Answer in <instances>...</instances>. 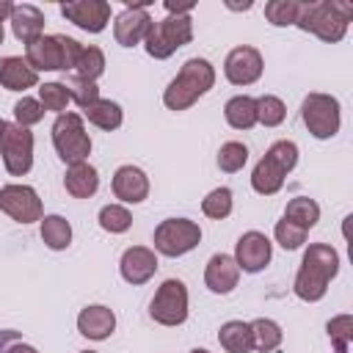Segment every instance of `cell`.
Instances as JSON below:
<instances>
[{"instance_id":"cell-1","label":"cell","mask_w":353,"mask_h":353,"mask_svg":"<svg viewBox=\"0 0 353 353\" xmlns=\"http://www.w3.org/2000/svg\"><path fill=\"white\" fill-rule=\"evenodd\" d=\"M339 273V254L328 245V243H312L303 251L298 276L292 281V292L306 301L314 303L328 292V281Z\"/></svg>"},{"instance_id":"cell-2","label":"cell","mask_w":353,"mask_h":353,"mask_svg":"<svg viewBox=\"0 0 353 353\" xmlns=\"http://www.w3.org/2000/svg\"><path fill=\"white\" fill-rule=\"evenodd\" d=\"M353 19V6L345 0H312L301 3L295 25L306 33H314L323 41H342L347 33V25Z\"/></svg>"},{"instance_id":"cell-3","label":"cell","mask_w":353,"mask_h":353,"mask_svg":"<svg viewBox=\"0 0 353 353\" xmlns=\"http://www.w3.org/2000/svg\"><path fill=\"white\" fill-rule=\"evenodd\" d=\"M215 85V69L207 58H190L182 63L179 74L163 91V102L168 110H188L199 97H204Z\"/></svg>"},{"instance_id":"cell-4","label":"cell","mask_w":353,"mask_h":353,"mask_svg":"<svg viewBox=\"0 0 353 353\" xmlns=\"http://www.w3.org/2000/svg\"><path fill=\"white\" fill-rule=\"evenodd\" d=\"M83 44L72 36H41L25 47V61L33 72H69L77 66Z\"/></svg>"},{"instance_id":"cell-5","label":"cell","mask_w":353,"mask_h":353,"mask_svg":"<svg viewBox=\"0 0 353 353\" xmlns=\"http://www.w3.org/2000/svg\"><path fill=\"white\" fill-rule=\"evenodd\" d=\"M190 39H193V19H190V14H185V17H165L157 22L152 19L143 44H146V52L152 58L165 61L179 47H185Z\"/></svg>"},{"instance_id":"cell-6","label":"cell","mask_w":353,"mask_h":353,"mask_svg":"<svg viewBox=\"0 0 353 353\" xmlns=\"http://www.w3.org/2000/svg\"><path fill=\"white\" fill-rule=\"evenodd\" d=\"M52 146L58 152V157L66 165L74 163H85V157L91 154V138L85 132L83 116L77 113H61L52 124Z\"/></svg>"},{"instance_id":"cell-7","label":"cell","mask_w":353,"mask_h":353,"mask_svg":"<svg viewBox=\"0 0 353 353\" xmlns=\"http://www.w3.org/2000/svg\"><path fill=\"white\" fill-rule=\"evenodd\" d=\"M201 243V229L188 218H165L154 229V251L163 256H182Z\"/></svg>"},{"instance_id":"cell-8","label":"cell","mask_w":353,"mask_h":353,"mask_svg":"<svg viewBox=\"0 0 353 353\" xmlns=\"http://www.w3.org/2000/svg\"><path fill=\"white\" fill-rule=\"evenodd\" d=\"M301 119L306 124V130L325 141V138H334L339 132V99L331 97V94H309L301 105Z\"/></svg>"},{"instance_id":"cell-9","label":"cell","mask_w":353,"mask_h":353,"mask_svg":"<svg viewBox=\"0 0 353 353\" xmlns=\"http://www.w3.org/2000/svg\"><path fill=\"white\" fill-rule=\"evenodd\" d=\"M149 317L160 325H182L188 320V287H185V281L165 279L149 303Z\"/></svg>"},{"instance_id":"cell-10","label":"cell","mask_w":353,"mask_h":353,"mask_svg":"<svg viewBox=\"0 0 353 353\" xmlns=\"http://www.w3.org/2000/svg\"><path fill=\"white\" fill-rule=\"evenodd\" d=\"M0 154L11 176L28 174L33 165V132L28 127H19L17 121L6 124L0 132Z\"/></svg>"},{"instance_id":"cell-11","label":"cell","mask_w":353,"mask_h":353,"mask_svg":"<svg viewBox=\"0 0 353 353\" xmlns=\"http://www.w3.org/2000/svg\"><path fill=\"white\" fill-rule=\"evenodd\" d=\"M0 212L14 218L17 223L41 221V199L30 185H6L0 188Z\"/></svg>"},{"instance_id":"cell-12","label":"cell","mask_w":353,"mask_h":353,"mask_svg":"<svg viewBox=\"0 0 353 353\" xmlns=\"http://www.w3.org/2000/svg\"><path fill=\"white\" fill-rule=\"evenodd\" d=\"M262 69H265V61H262V52L251 44H240L234 50H229L226 61H223V74L232 85H251L262 77Z\"/></svg>"},{"instance_id":"cell-13","label":"cell","mask_w":353,"mask_h":353,"mask_svg":"<svg viewBox=\"0 0 353 353\" xmlns=\"http://www.w3.org/2000/svg\"><path fill=\"white\" fill-rule=\"evenodd\" d=\"M61 14L77 25L85 33H102L110 22V3L105 0H77V3H63Z\"/></svg>"},{"instance_id":"cell-14","label":"cell","mask_w":353,"mask_h":353,"mask_svg":"<svg viewBox=\"0 0 353 353\" xmlns=\"http://www.w3.org/2000/svg\"><path fill=\"white\" fill-rule=\"evenodd\" d=\"M270 256H273V245H270V240L262 232H245L234 243V262L245 273L265 270L268 262H270Z\"/></svg>"},{"instance_id":"cell-15","label":"cell","mask_w":353,"mask_h":353,"mask_svg":"<svg viewBox=\"0 0 353 353\" xmlns=\"http://www.w3.org/2000/svg\"><path fill=\"white\" fill-rule=\"evenodd\" d=\"M119 270H121V279L132 287L138 284H146L154 273H157V256L152 248L146 245H132L121 254V262H119Z\"/></svg>"},{"instance_id":"cell-16","label":"cell","mask_w":353,"mask_h":353,"mask_svg":"<svg viewBox=\"0 0 353 353\" xmlns=\"http://www.w3.org/2000/svg\"><path fill=\"white\" fill-rule=\"evenodd\" d=\"M113 196L124 204H141L149 196V176L138 165H119L113 174Z\"/></svg>"},{"instance_id":"cell-17","label":"cell","mask_w":353,"mask_h":353,"mask_svg":"<svg viewBox=\"0 0 353 353\" xmlns=\"http://www.w3.org/2000/svg\"><path fill=\"white\" fill-rule=\"evenodd\" d=\"M240 281V268L234 262V256L229 254H212L210 262H207V270H204V284L210 292L215 295H226L237 287Z\"/></svg>"},{"instance_id":"cell-18","label":"cell","mask_w":353,"mask_h":353,"mask_svg":"<svg viewBox=\"0 0 353 353\" xmlns=\"http://www.w3.org/2000/svg\"><path fill=\"white\" fill-rule=\"evenodd\" d=\"M149 25L152 17L146 14V8H124L113 22V36L121 47H135L138 41L146 39Z\"/></svg>"},{"instance_id":"cell-19","label":"cell","mask_w":353,"mask_h":353,"mask_svg":"<svg viewBox=\"0 0 353 353\" xmlns=\"http://www.w3.org/2000/svg\"><path fill=\"white\" fill-rule=\"evenodd\" d=\"M77 331H80L85 339H94V342L108 339V336L116 331V314H113V309H108V306H102V303L85 306V309L77 314Z\"/></svg>"},{"instance_id":"cell-20","label":"cell","mask_w":353,"mask_h":353,"mask_svg":"<svg viewBox=\"0 0 353 353\" xmlns=\"http://www.w3.org/2000/svg\"><path fill=\"white\" fill-rule=\"evenodd\" d=\"M11 30H14V36H17L25 47L33 44L36 39H41V36H44V14H41V8L30 6V3L14 6Z\"/></svg>"},{"instance_id":"cell-21","label":"cell","mask_w":353,"mask_h":353,"mask_svg":"<svg viewBox=\"0 0 353 353\" xmlns=\"http://www.w3.org/2000/svg\"><path fill=\"white\" fill-rule=\"evenodd\" d=\"M36 83H39V72H33L25 58L19 55L0 58V85L6 91H25V88H33Z\"/></svg>"},{"instance_id":"cell-22","label":"cell","mask_w":353,"mask_h":353,"mask_svg":"<svg viewBox=\"0 0 353 353\" xmlns=\"http://www.w3.org/2000/svg\"><path fill=\"white\" fill-rule=\"evenodd\" d=\"M63 188L69 196L74 199H91L99 188V174L91 163H74L66 168V176H63Z\"/></svg>"},{"instance_id":"cell-23","label":"cell","mask_w":353,"mask_h":353,"mask_svg":"<svg viewBox=\"0 0 353 353\" xmlns=\"http://www.w3.org/2000/svg\"><path fill=\"white\" fill-rule=\"evenodd\" d=\"M218 342L226 353H251L254 339H251V325L243 320H229L218 331Z\"/></svg>"},{"instance_id":"cell-24","label":"cell","mask_w":353,"mask_h":353,"mask_svg":"<svg viewBox=\"0 0 353 353\" xmlns=\"http://www.w3.org/2000/svg\"><path fill=\"white\" fill-rule=\"evenodd\" d=\"M284 221H290L292 226L309 232L320 221V204L314 199H309V196H295L284 207Z\"/></svg>"},{"instance_id":"cell-25","label":"cell","mask_w":353,"mask_h":353,"mask_svg":"<svg viewBox=\"0 0 353 353\" xmlns=\"http://www.w3.org/2000/svg\"><path fill=\"white\" fill-rule=\"evenodd\" d=\"M223 116L229 121V127L234 130H251L256 124V99L254 97H232L226 105H223Z\"/></svg>"},{"instance_id":"cell-26","label":"cell","mask_w":353,"mask_h":353,"mask_svg":"<svg viewBox=\"0 0 353 353\" xmlns=\"http://www.w3.org/2000/svg\"><path fill=\"white\" fill-rule=\"evenodd\" d=\"M284 176H287L284 171H279L268 157H262V160L254 165V171H251V188H254L259 196H273V193L281 190Z\"/></svg>"},{"instance_id":"cell-27","label":"cell","mask_w":353,"mask_h":353,"mask_svg":"<svg viewBox=\"0 0 353 353\" xmlns=\"http://www.w3.org/2000/svg\"><path fill=\"white\" fill-rule=\"evenodd\" d=\"M39 232H41L44 245L52 248V251H63L72 243V226H69V221L63 215H44Z\"/></svg>"},{"instance_id":"cell-28","label":"cell","mask_w":353,"mask_h":353,"mask_svg":"<svg viewBox=\"0 0 353 353\" xmlns=\"http://www.w3.org/2000/svg\"><path fill=\"white\" fill-rule=\"evenodd\" d=\"M248 325H251L254 350H259V353H270V350H276V347L281 345V339H284L281 325H279L276 320H270V317H256V320H251Z\"/></svg>"},{"instance_id":"cell-29","label":"cell","mask_w":353,"mask_h":353,"mask_svg":"<svg viewBox=\"0 0 353 353\" xmlns=\"http://www.w3.org/2000/svg\"><path fill=\"white\" fill-rule=\"evenodd\" d=\"M85 113V119L94 124V127H99V130H119L121 127V121H124V113H121V105L119 102H110V99H97L91 108H85L83 110Z\"/></svg>"},{"instance_id":"cell-30","label":"cell","mask_w":353,"mask_h":353,"mask_svg":"<svg viewBox=\"0 0 353 353\" xmlns=\"http://www.w3.org/2000/svg\"><path fill=\"white\" fill-rule=\"evenodd\" d=\"M63 88L69 91V99H74L83 110L91 108V105L99 99L97 83H94V80H85V77H80V74H69V77L63 80Z\"/></svg>"},{"instance_id":"cell-31","label":"cell","mask_w":353,"mask_h":353,"mask_svg":"<svg viewBox=\"0 0 353 353\" xmlns=\"http://www.w3.org/2000/svg\"><path fill=\"white\" fill-rule=\"evenodd\" d=\"M298 11H301L298 0H270V3H265V19L270 25H276V28L295 25Z\"/></svg>"},{"instance_id":"cell-32","label":"cell","mask_w":353,"mask_h":353,"mask_svg":"<svg viewBox=\"0 0 353 353\" xmlns=\"http://www.w3.org/2000/svg\"><path fill=\"white\" fill-rule=\"evenodd\" d=\"M248 163V146L240 141H226L218 149V168L226 174H237Z\"/></svg>"},{"instance_id":"cell-33","label":"cell","mask_w":353,"mask_h":353,"mask_svg":"<svg viewBox=\"0 0 353 353\" xmlns=\"http://www.w3.org/2000/svg\"><path fill=\"white\" fill-rule=\"evenodd\" d=\"M201 212H204L207 218H215V221L229 218V212H232V190H229V188H215V190H210V193L201 199Z\"/></svg>"},{"instance_id":"cell-34","label":"cell","mask_w":353,"mask_h":353,"mask_svg":"<svg viewBox=\"0 0 353 353\" xmlns=\"http://www.w3.org/2000/svg\"><path fill=\"white\" fill-rule=\"evenodd\" d=\"M99 226L105 232H110V234H121V232H127L132 226V215L121 204H105L99 210Z\"/></svg>"},{"instance_id":"cell-35","label":"cell","mask_w":353,"mask_h":353,"mask_svg":"<svg viewBox=\"0 0 353 353\" xmlns=\"http://www.w3.org/2000/svg\"><path fill=\"white\" fill-rule=\"evenodd\" d=\"M284 116H287V108H284V102H281L279 97L262 94V97L256 99V121H259V124H265V127H279V124L284 121Z\"/></svg>"},{"instance_id":"cell-36","label":"cell","mask_w":353,"mask_h":353,"mask_svg":"<svg viewBox=\"0 0 353 353\" xmlns=\"http://www.w3.org/2000/svg\"><path fill=\"white\" fill-rule=\"evenodd\" d=\"M74 69H77L80 77H85V80H97V77L105 72V52H102L99 47H94V44L83 47V52H80Z\"/></svg>"},{"instance_id":"cell-37","label":"cell","mask_w":353,"mask_h":353,"mask_svg":"<svg viewBox=\"0 0 353 353\" xmlns=\"http://www.w3.org/2000/svg\"><path fill=\"white\" fill-rule=\"evenodd\" d=\"M265 157L279 168V171H284V174H290L295 165H298V146L292 143V141H276L268 152H265Z\"/></svg>"},{"instance_id":"cell-38","label":"cell","mask_w":353,"mask_h":353,"mask_svg":"<svg viewBox=\"0 0 353 353\" xmlns=\"http://www.w3.org/2000/svg\"><path fill=\"white\" fill-rule=\"evenodd\" d=\"M39 102L44 110H52V113H63L66 110V102H69V91L63 88V83H44L39 85Z\"/></svg>"},{"instance_id":"cell-39","label":"cell","mask_w":353,"mask_h":353,"mask_svg":"<svg viewBox=\"0 0 353 353\" xmlns=\"http://www.w3.org/2000/svg\"><path fill=\"white\" fill-rule=\"evenodd\" d=\"M14 119L19 127H33L44 119V108L39 99H30V97H22L17 105H14Z\"/></svg>"},{"instance_id":"cell-40","label":"cell","mask_w":353,"mask_h":353,"mask_svg":"<svg viewBox=\"0 0 353 353\" xmlns=\"http://www.w3.org/2000/svg\"><path fill=\"white\" fill-rule=\"evenodd\" d=\"M273 234H276L279 245H281V248H287V251H295V248H301V245L306 243V232H303V229H298V226H292V223H290V221H284V218L276 223Z\"/></svg>"},{"instance_id":"cell-41","label":"cell","mask_w":353,"mask_h":353,"mask_svg":"<svg viewBox=\"0 0 353 353\" xmlns=\"http://www.w3.org/2000/svg\"><path fill=\"white\" fill-rule=\"evenodd\" d=\"M328 336L334 339L336 353H345V350H347V342H350V317H347V314L334 317V320L328 323Z\"/></svg>"},{"instance_id":"cell-42","label":"cell","mask_w":353,"mask_h":353,"mask_svg":"<svg viewBox=\"0 0 353 353\" xmlns=\"http://www.w3.org/2000/svg\"><path fill=\"white\" fill-rule=\"evenodd\" d=\"M19 342V331L14 328H0V353H8V347Z\"/></svg>"},{"instance_id":"cell-43","label":"cell","mask_w":353,"mask_h":353,"mask_svg":"<svg viewBox=\"0 0 353 353\" xmlns=\"http://www.w3.org/2000/svg\"><path fill=\"white\" fill-rule=\"evenodd\" d=\"M11 14H14V3L11 0H0V25L6 19H11Z\"/></svg>"},{"instance_id":"cell-44","label":"cell","mask_w":353,"mask_h":353,"mask_svg":"<svg viewBox=\"0 0 353 353\" xmlns=\"http://www.w3.org/2000/svg\"><path fill=\"white\" fill-rule=\"evenodd\" d=\"M8 353H39L33 345H25V342H14L11 347H8Z\"/></svg>"},{"instance_id":"cell-45","label":"cell","mask_w":353,"mask_h":353,"mask_svg":"<svg viewBox=\"0 0 353 353\" xmlns=\"http://www.w3.org/2000/svg\"><path fill=\"white\" fill-rule=\"evenodd\" d=\"M190 353H210V350H204V347H196V350H190Z\"/></svg>"},{"instance_id":"cell-46","label":"cell","mask_w":353,"mask_h":353,"mask_svg":"<svg viewBox=\"0 0 353 353\" xmlns=\"http://www.w3.org/2000/svg\"><path fill=\"white\" fill-rule=\"evenodd\" d=\"M3 39H6V30H3V25H0V44H3Z\"/></svg>"},{"instance_id":"cell-47","label":"cell","mask_w":353,"mask_h":353,"mask_svg":"<svg viewBox=\"0 0 353 353\" xmlns=\"http://www.w3.org/2000/svg\"><path fill=\"white\" fill-rule=\"evenodd\" d=\"M3 127H6V121H3V119H0V132H3Z\"/></svg>"},{"instance_id":"cell-48","label":"cell","mask_w":353,"mask_h":353,"mask_svg":"<svg viewBox=\"0 0 353 353\" xmlns=\"http://www.w3.org/2000/svg\"><path fill=\"white\" fill-rule=\"evenodd\" d=\"M83 353H97V350H83Z\"/></svg>"}]
</instances>
